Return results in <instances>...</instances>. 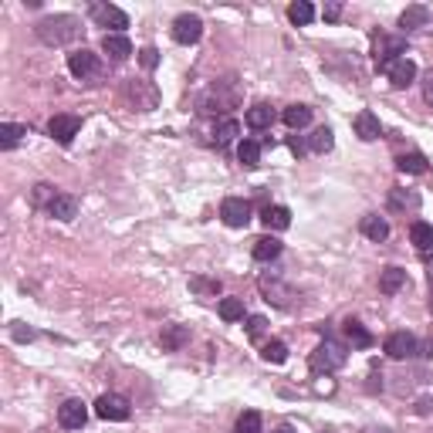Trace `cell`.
<instances>
[{
	"mask_svg": "<svg viewBox=\"0 0 433 433\" xmlns=\"http://www.w3.org/2000/svg\"><path fill=\"white\" fill-rule=\"evenodd\" d=\"M78 34H81V21L72 17V14H54V17H44L41 24H38V38L44 41V44H68V41H75Z\"/></svg>",
	"mask_w": 433,
	"mask_h": 433,
	"instance_id": "6da1fadb",
	"label": "cell"
},
{
	"mask_svg": "<svg viewBox=\"0 0 433 433\" xmlns=\"http://www.w3.org/2000/svg\"><path fill=\"white\" fill-rule=\"evenodd\" d=\"M345 366V345L335 342V338H325L315 352H311V369L315 373H335Z\"/></svg>",
	"mask_w": 433,
	"mask_h": 433,
	"instance_id": "7a4b0ae2",
	"label": "cell"
},
{
	"mask_svg": "<svg viewBox=\"0 0 433 433\" xmlns=\"http://www.w3.org/2000/svg\"><path fill=\"white\" fill-rule=\"evenodd\" d=\"M129 413H132V407H129L126 396H119V393H105V396L95 400V416H102V420L122 423V420H129Z\"/></svg>",
	"mask_w": 433,
	"mask_h": 433,
	"instance_id": "3957f363",
	"label": "cell"
},
{
	"mask_svg": "<svg viewBox=\"0 0 433 433\" xmlns=\"http://www.w3.org/2000/svg\"><path fill=\"white\" fill-rule=\"evenodd\" d=\"M200 34H204V21L197 14H179L173 21V41L177 44H197Z\"/></svg>",
	"mask_w": 433,
	"mask_h": 433,
	"instance_id": "277c9868",
	"label": "cell"
},
{
	"mask_svg": "<svg viewBox=\"0 0 433 433\" xmlns=\"http://www.w3.org/2000/svg\"><path fill=\"white\" fill-rule=\"evenodd\" d=\"M220 217H224L227 227H247L251 224V204L244 197H227L220 206Z\"/></svg>",
	"mask_w": 433,
	"mask_h": 433,
	"instance_id": "5b68a950",
	"label": "cell"
},
{
	"mask_svg": "<svg viewBox=\"0 0 433 433\" xmlns=\"http://www.w3.org/2000/svg\"><path fill=\"white\" fill-rule=\"evenodd\" d=\"M420 352V342H416V335H409V332H393L389 338H386V356L389 359H413Z\"/></svg>",
	"mask_w": 433,
	"mask_h": 433,
	"instance_id": "8992f818",
	"label": "cell"
},
{
	"mask_svg": "<svg viewBox=\"0 0 433 433\" xmlns=\"http://www.w3.org/2000/svg\"><path fill=\"white\" fill-rule=\"evenodd\" d=\"M85 420H88V407H85L81 400H65V403L58 407V423H61L65 430H81Z\"/></svg>",
	"mask_w": 433,
	"mask_h": 433,
	"instance_id": "52a82bcc",
	"label": "cell"
},
{
	"mask_svg": "<svg viewBox=\"0 0 433 433\" xmlns=\"http://www.w3.org/2000/svg\"><path fill=\"white\" fill-rule=\"evenodd\" d=\"M48 132H51V139H58L61 146H68L78 132H81V119H78V115H54L51 122H48Z\"/></svg>",
	"mask_w": 433,
	"mask_h": 433,
	"instance_id": "ba28073f",
	"label": "cell"
},
{
	"mask_svg": "<svg viewBox=\"0 0 433 433\" xmlns=\"http://www.w3.org/2000/svg\"><path fill=\"white\" fill-rule=\"evenodd\" d=\"M92 17L102 27H115V34H122V27H129V17L112 3H92Z\"/></svg>",
	"mask_w": 433,
	"mask_h": 433,
	"instance_id": "9c48e42d",
	"label": "cell"
},
{
	"mask_svg": "<svg viewBox=\"0 0 433 433\" xmlns=\"http://www.w3.org/2000/svg\"><path fill=\"white\" fill-rule=\"evenodd\" d=\"M382 72L389 75V81H393L396 88H407V85L416 81V65H413L409 58H396V61H393V65H386Z\"/></svg>",
	"mask_w": 433,
	"mask_h": 433,
	"instance_id": "30bf717a",
	"label": "cell"
},
{
	"mask_svg": "<svg viewBox=\"0 0 433 433\" xmlns=\"http://www.w3.org/2000/svg\"><path fill=\"white\" fill-rule=\"evenodd\" d=\"M352 126H356V136L362 139V142H376V139L382 136L379 115H376V112H369V108H362V112H359Z\"/></svg>",
	"mask_w": 433,
	"mask_h": 433,
	"instance_id": "8fae6325",
	"label": "cell"
},
{
	"mask_svg": "<svg viewBox=\"0 0 433 433\" xmlns=\"http://www.w3.org/2000/svg\"><path fill=\"white\" fill-rule=\"evenodd\" d=\"M95 68H99V58L88 51V48H78V51L68 54V72H72L75 78L95 75Z\"/></svg>",
	"mask_w": 433,
	"mask_h": 433,
	"instance_id": "7c38bea8",
	"label": "cell"
},
{
	"mask_svg": "<svg viewBox=\"0 0 433 433\" xmlns=\"http://www.w3.org/2000/svg\"><path fill=\"white\" fill-rule=\"evenodd\" d=\"M48 213H51L54 220H75L78 213V200L72 193H58L51 204H48Z\"/></svg>",
	"mask_w": 433,
	"mask_h": 433,
	"instance_id": "4fadbf2b",
	"label": "cell"
},
{
	"mask_svg": "<svg viewBox=\"0 0 433 433\" xmlns=\"http://www.w3.org/2000/svg\"><path fill=\"white\" fill-rule=\"evenodd\" d=\"M102 51L108 54V58H115V61H126L129 54H132V41H129L126 34H105Z\"/></svg>",
	"mask_w": 433,
	"mask_h": 433,
	"instance_id": "5bb4252c",
	"label": "cell"
},
{
	"mask_svg": "<svg viewBox=\"0 0 433 433\" xmlns=\"http://www.w3.org/2000/svg\"><path fill=\"white\" fill-rule=\"evenodd\" d=\"M159 342H163L166 352H179V349L190 342V329H186V325H166L163 335H159Z\"/></svg>",
	"mask_w": 433,
	"mask_h": 433,
	"instance_id": "9a60e30c",
	"label": "cell"
},
{
	"mask_svg": "<svg viewBox=\"0 0 433 433\" xmlns=\"http://www.w3.org/2000/svg\"><path fill=\"white\" fill-rule=\"evenodd\" d=\"M261 220H264V227L268 230H288L291 227V210L288 206H264V213H261Z\"/></svg>",
	"mask_w": 433,
	"mask_h": 433,
	"instance_id": "2e32d148",
	"label": "cell"
},
{
	"mask_svg": "<svg viewBox=\"0 0 433 433\" xmlns=\"http://www.w3.org/2000/svg\"><path fill=\"white\" fill-rule=\"evenodd\" d=\"M362 234L369 237V240H386L389 237V224H386V217H379V213H366L362 217Z\"/></svg>",
	"mask_w": 433,
	"mask_h": 433,
	"instance_id": "e0dca14e",
	"label": "cell"
},
{
	"mask_svg": "<svg viewBox=\"0 0 433 433\" xmlns=\"http://www.w3.org/2000/svg\"><path fill=\"white\" fill-rule=\"evenodd\" d=\"M403 284H407V271H403V268H386V271L379 275V291L382 295H396Z\"/></svg>",
	"mask_w": 433,
	"mask_h": 433,
	"instance_id": "ac0fdd59",
	"label": "cell"
},
{
	"mask_svg": "<svg viewBox=\"0 0 433 433\" xmlns=\"http://www.w3.org/2000/svg\"><path fill=\"white\" fill-rule=\"evenodd\" d=\"M396 170H400V173H413V177H420V173H427V156L423 153L396 156Z\"/></svg>",
	"mask_w": 433,
	"mask_h": 433,
	"instance_id": "d6986e66",
	"label": "cell"
},
{
	"mask_svg": "<svg viewBox=\"0 0 433 433\" xmlns=\"http://www.w3.org/2000/svg\"><path fill=\"white\" fill-rule=\"evenodd\" d=\"M430 21V10L427 7H420V3H413L403 10V17H400V27H407V31H416V27H427Z\"/></svg>",
	"mask_w": 433,
	"mask_h": 433,
	"instance_id": "ffe728a7",
	"label": "cell"
},
{
	"mask_svg": "<svg viewBox=\"0 0 433 433\" xmlns=\"http://www.w3.org/2000/svg\"><path fill=\"white\" fill-rule=\"evenodd\" d=\"M281 119H284L288 129H305L308 122H311V108H308V105H288Z\"/></svg>",
	"mask_w": 433,
	"mask_h": 433,
	"instance_id": "44dd1931",
	"label": "cell"
},
{
	"mask_svg": "<svg viewBox=\"0 0 433 433\" xmlns=\"http://www.w3.org/2000/svg\"><path fill=\"white\" fill-rule=\"evenodd\" d=\"M275 122V112H271V105H264V102H257L247 108V126L251 129H268Z\"/></svg>",
	"mask_w": 433,
	"mask_h": 433,
	"instance_id": "7402d4cb",
	"label": "cell"
},
{
	"mask_svg": "<svg viewBox=\"0 0 433 433\" xmlns=\"http://www.w3.org/2000/svg\"><path fill=\"white\" fill-rule=\"evenodd\" d=\"M409 240H413L420 251H430V247H433V224H427V220H416V224L409 227Z\"/></svg>",
	"mask_w": 433,
	"mask_h": 433,
	"instance_id": "603a6c76",
	"label": "cell"
},
{
	"mask_svg": "<svg viewBox=\"0 0 433 433\" xmlns=\"http://www.w3.org/2000/svg\"><path fill=\"white\" fill-rule=\"evenodd\" d=\"M24 136H27L24 126H17V122H3V126H0V146H3V149H14Z\"/></svg>",
	"mask_w": 433,
	"mask_h": 433,
	"instance_id": "cb8c5ba5",
	"label": "cell"
},
{
	"mask_svg": "<svg viewBox=\"0 0 433 433\" xmlns=\"http://www.w3.org/2000/svg\"><path fill=\"white\" fill-rule=\"evenodd\" d=\"M261 291L268 295V302H275V305H281V308L288 305V298H291V288H284V284H278V281L271 284L268 278L261 281Z\"/></svg>",
	"mask_w": 433,
	"mask_h": 433,
	"instance_id": "d4e9b609",
	"label": "cell"
},
{
	"mask_svg": "<svg viewBox=\"0 0 433 433\" xmlns=\"http://www.w3.org/2000/svg\"><path fill=\"white\" fill-rule=\"evenodd\" d=\"M345 338H349V342H352L356 349H369V345H373V335L362 329L359 322H352V318L345 322Z\"/></svg>",
	"mask_w": 433,
	"mask_h": 433,
	"instance_id": "484cf974",
	"label": "cell"
},
{
	"mask_svg": "<svg viewBox=\"0 0 433 433\" xmlns=\"http://www.w3.org/2000/svg\"><path fill=\"white\" fill-rule=\"evenodd\" d=\"M237 159H240L244 166H257V163H261V142H257V139H244V142L237 146Z\"/></svg>",
	"mask_w": 433,
	"mask_h": 433,
	"instance_id": "4316f807",
	"label": "cell"
},
{
	"mask_svg": "<svg viewBox=\"0 0 433 433\" xmlns=\"http://www.w3.org/2000/svg\"><path fill=\"white\" fill-rule=\"evenodd\" d=\"M217 311H220L224 322H240V318H244V302H240V298H220Z\"/></svg>",
	"mask_w": 433,
	"mask_h": 433,
	"instance_id": "83f0119b",
	"label": "cell"
},
{
	"mask_svg": "<svg viewBox=\"0 0 433 433\" xmlns=\"http://www.w3.org/2000/svg\"><path fill=\"white\" fill-rule=\"evenodd\" d=\"M278 254H281V240H275V237H261V240H254L257 261H275Z\"/></svg>",
	"mask_w": 433,
	"mask_h": 433,
	"instance_id": "f1b7e54d",
	"label": "cell"
},
{
	"mask_svg": "<svg viewBox=\"0 0 433 433\" xmlns=\"http://www.w3.org/2000/svg\"><path fill=\"white\" fill-rule=\"evenodd\" d=\"M288 17H291V24H311L315 21V7L308 0H298V3L288 7Z\"/></svg>",
	"mask_w": 433,
	"mask_h": 433,
	"instance_id": "f546056e",
	"label": "cell"
},
{
	"mask_svg": "<svg viewBox=\"0 0 433 433\" xmlns=\"http://www.w3.org/2000/svg\"><path fill=\"white\" fill-rule=\"evenodd\" d=\"M332 142H335V139H332V129L322 126V129H315V132H311V139H308V149H311V153H329Z\"/></svg>",
	"mask_w": 433,
	"mask_h": 433,
	"instance_id": "4dcf8cb0",
	"label": "cell"
},
{
	"mask_svg": "<svg viewBox=\"0 0 433 433\" xmlns=\"http://www.w3.org/2000/svg\"><path fill=\"white\" fill-rule=\"evenodd\" d=\"M213 136H217V142H220V146H227V142H234V139L240 136V122H237V119H224V122L217 126Z\"/></svg>",
	"mask_w": 433,
	"mask_h": 433,
	"instance_id": "1f68e13d",
	"label": "cell"
},
{
	"mask_svg": "<svg viewBox=\"0 0 433 433\" xmlns=\"http://www.w3.org/2000/svg\"><path fill=\"white\" fill-rule=\"evenodd\" d=\"M237 433H261V413L257 409H244L237 416Z\"/></svg>",
	"mask_w": 433,
	"mask_h": 433,
	"instance_id": "d6a6232c",
	"label": "cell"
},
{
	"mask_svg": "<svg viewBox=\"0 0 433 433\" xmlns=\"http://www.w3.org/2000/svg\"><path fill=\"white\" fill-rule=\"evenodd\" d=\"M190 291H197V295H220V281L217 278H193L190 281Z\"/></svg>",
	"mask_w": 433,
	"mask_h": 433,
	"instance_id": "836d02e7",
	"label": "cell"
},
{
	"mask_svg": "<svg viewBox=\"0 0 433 433\" xmlns=\"http://www.w3.org/2000/svg\"><path fill=\"white\" fill-rule=\"evenodd\" d=\"M264 359H268V362H284V359H288V345L278 342V338H271V342L264 345Z\"/></svg>",
	"mask_w": 433,
	"mask_h": 433,
	"instance_id": "e575fe53",
	"label": "cell"
},
{
	"mask_svg": "<svg viewBox=\"0 0 433 433\" xmlns=\"http://www.w3.org/2000/svg\"><path fill=\"white\" fill-rule=\"evenodd\" d=\"M139 61H142L146 72H153L156 65H159V51H156V48H142V51H139Z\"/></svg>",
	"mask_w": 433,
	"mask_h": 433,
	"instance_id": "d590c367",
	"label": "cell"
},
{
	"mask_svg": "<svg viewBox=\"0 0 433 433\" xmlns=\"http://www.w3.org/2000/svg\"><path fill=\"white\" fill-rule=\"evenodd\" d=\"M264 325H268V318H264V315H251V318H247V335L257 338V335L264 332Z\"/></svg>",
	"mask_w": 433,
	"mask_h": 433,
	"instance_id": "8d00e7d4",
	"label": "cell"
},
{
	"mask_svg": "<svg viewBox=\"0 0 433 433\" xmlns=\"http://www.w3.org/2000/svg\"><path fill=\"white\" fill-rule=\"evenodd\" d=\"M393 206H413V210H416V206H420V197H416V193H407V197H403V193H393Z\"/></svg>",
	"mask_w": 433,
	"mask_h": 433,
	"instance_id": "74e56055",
	"label": "cell"
},
{
	"mask_svg": "<svg viewBox=\"0 0 433 433\" xmlns=\"http://www.w3.org/2000/svg\"><path fill=\"white\" fill-rule=\"evenodd\" d=\"M54 197H58V193H54V190H51V186H48V183H41V186L34 190V204H44V200L51 204Z\"/></svg>",
	"mask_w": 433,
	"mask_h": 433,
	"instance_id": "f35d334b",
	"label": "cell"
},
{
	"mask_svg": "<svg viewBox=\"0 0 433 433\" xmlns=\"http://www.w3.org/2000/svg\"><path fill=\"white\" fill-rule=\"evenodd\" d=\"M322 17H325V21H338V17H342V3H335V0H332V3H325Z\"/></svg>",
	"mask_w": 433,
	"mask_h": 433,
	"instance_id": "ab89813d",
	"label": "cell"
},
{
	"mask_svg": "<svg viewBox=\"0 0 433 433\" xmlns=\"http://www.w3.org/2000/svg\"><path fill=\"white\" fill-rule=\"evenodd\" d=\"M423 99L433 105V72H427V78H423Z\"/></svg>",
	"mask_w": 433,
	"mask_h": 433,
	"instance_id": "60d3db41",
	"label": "cell"
},
{
	"mask_svg": "<svg viewBox=\"0 0 433 433\" xmlns=\"http://www.w3.org/2000/svg\"><path fill=\"white\" fill-rule=\"evenodd\" d=\"M10 335H14L17 342H24V338H34V332H31V329H21V325H14V329H10Z\"/></svg>",
	"mask_w": 433,
	"mask_h": 433,
	"instance_id": "b9f144b4",
	"label": "cell"
},
{
	"mask_svg": "<svg viewBox=\"0 0 433 433\" xmlns=\"http://www.w3.org/2000/svg\"><path fill=\"white\" fill-rule=\"evenodd\" d=\"M278 433H291V430H278Z\"/></svg>",
	"mask_w": 433,
	"mask_h": 433,
	"instance_id": "7bdbcfd3",
	"label": "cell"
}]
</instances>
